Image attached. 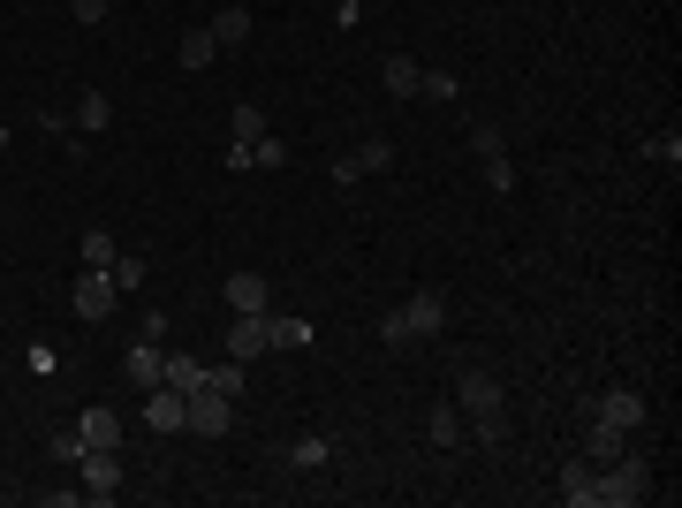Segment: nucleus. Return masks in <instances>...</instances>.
<instances>
[{"mask_svg":"<svg viewBox=\"0 0 682 508\" xmlns=\"http://www.w3.org/2000/svg\"><path fill=\"white\" fill-rule=\"evenodd\" d=\"M440 327H448V297H432V289H425V297H410V303H394V311H387V319H380V341H387V349H410L418 335L432 341Z\"/></svg>","mask_w":682,"mask_h":508,"instance_id":"1","label":"nucleus"},{"mask_svg":"<svg viewBox=\"0 0 682 508\" xmlns=\"http://www.w3.org/2000/svg\"><path fill=\"white\" fill-rule=\"evenodd\" d=\"M644 494H652V470H644V456H614V464H599V494H592V508H638Z\"/></svg>","mask_w":682,"mask_h":508,"instance_id":"2","label":"nucleus"},{"mask_svg":"<svg viewBox=\"0 0 682 508\" xmlns=\"http://www.w3.org/2000/svg\"><path fill=\"white\" fill-rule=\"evenodd\" d=\"M235 425V402L213 395V387H198V395H182V432H198V440H220Z\"/></svg>","mask_w":682,"mask_h":508,"instance_id":"3","label":"nucleus"},{"mask_svg":"<svg viewBox=\"0 0 682 508\" xmlns=\"http://www.w3.org/2000/svg\"><path fill=\"white\" fill-rule=\"evenodd\" d=\"M455 410H463V418H493V410H501V380H493L485 365H463V372H455Z\"/></svg>","mask_w":682,"mask_h":508,"instance_id":"4","label":"nucleus"},{"mask_svg":"<svg viewBox=\"0 0 682 508\" xmlns=\"http://www.w3.org/2000/svg\"><path fill=\"white\" fill-rule=\"evenodd\" d=\"M77 470H84V501H114L122 494V448H84Z\"/></svg>","mask_w":682,"mask_h":508,"instance_id":"5","label":"nucleus"},{"mask_svg":"<svg viewBox=\"0 0 682 508\" xmlns=\"http://www.w3.org/2000/svg\"><path fill=\"white\" fill-rule=\"evenodd\" d=\"M114 303H122L114 273H107V266H84V281H77V319H91V327H99V319H107Z\"/></svg>","mask_w":682,"mask_h":508,"instance_id":"6","label":"nucleus"},{"mask_svg":"<svg viewBox=\"0 0 682 508\" xmlns=\"http://www.w3.org/2000/svg\"><path fill=\"white\" fill-rule=\"evenodd\" d=\"M592 418L614 425V432H638V425H644V395H638V387H606V395L592 402Z\"/></svg>","mask_w":682,"mask_h":508,"instance_id":"7","label":"nucleus"},{"mask_svg":"<svg viewBox=\"0 0 682 508\" xmlns=\"http://www.w3.org/2000/svg\"><path fill=\"white\" fill-rule=\"evenodd\" d=\"M380 168H394V145H387V137H364L357 152L334 160V182H364V175H380Z\"/></svg>","mask_w":682,"mask_h":508,"instance_id":"8","label":"nucleus"},{"mask_svg":"<svg viewBox=\"0 0 682 508\" xmlns=\"http://www.w3.org/2000/svg\"><path fill=\"white\" fill-rule=\"evenodd\" d=\"M122 372H129V387H144V395H152V387L168 380V349H160V341H137V349L122 357Z\"/></svg>","mask_w":682,"mask_h":508,"instance_id":"9","label":"nucleus"},{"mask_svg":"<svg viewBox=\"0 0 682 508\" xmlns=\"http://www.w3.org/2000/svg\"><path fill=\"white\" fill-rule=\"evenodd\" d=\"M554 494H561L569 508H592V494H599V464L569 456V464H561V478H554Z\"/></svg>","mask_w":682,"mask_h":508,"instance_id":"10","label":"nucleus"},{"mask_svg":"<svg viewBox=\"0 0 682 508\" xmlns=\"http://www.w3.org/2000/svg\"><path fill=\"white\" fill-rule=\"evenodd\" d=\"M220 303H235V311H273V289H265V273H228V281H220Z\"/></svg>","mask_w":682,"mask_h":508,"instance_id":"11","label":"nucleus"},{"mask_svg":"<svg viewBox=\"0 0 682 508\" xmlns=\"http://www.w3.org/2000/svg\"><path fill=\"white\" fill-rule=\"evenodd\" d=\"M228 357H265V311H235V327H228Z\"/></svg>","mask_w":682,"mask_h":508,"instance_id":"12","label":"nucleus"},{"mask_svg":"<svg viewBox=\"0 0 682 508\" xmlns=\"http://www.w3.org/2000/svg\"><path fill=\"white\" fill-rule=\"evenodd\" d=\"M144 425H152V432H182V387H152V395H144Z\"/></svg>","mask_w":682,"mask_h":508,"instance_id":"13","label":"nucleus"},{"mask_svg":"<svg viewBox=\"0 0 682 508\" xmlns=\"http://www.w3.org/2000/svg\"><path fill=\"white\" fill-rule=\"evenodd\" d=\"M77 432H84V448H122V418L107 402H91L84 418H77Z\"/></svg>","mask_w":682,"mask_h":508,"instance_id":"14","label":"nucleus"},{"mask_svg":"<svg viewBox=\"0 0 682 508\" xmlns=\"http://www.w3.org/2000/svg\"><path fill=\"white\" fill-rule=\"evenodd\" d=\"M425 440H432V448H463V440H470V418L455 410V402H440V410L425 418Z\"/></svg>","mask_w":682,"mask_h":508,"instance_id":"15","label":"nucleus"},{"mask_svg":"<svg viewBox=\"0 0 682 508\" xmlns=\"http://www.w3.org/2000/svg\"><path fill=\"white\" fill-rule=\"evenodd\" d=\"M380 84L394 91V99H418V84H425V69H418L410 53H387V61H380Z\"/></svg>","mask_w":682,"mask_h":508,"instance_id":"16","label":"nucleus"},{"mask_svg":"<svg viewBox=\"0 0 682 508\" xmlns=\"http://www.w3.org/2000/svg\"><path fill=\"white\" fill-rule=\"evenodd\" d=\"M265 137V114L258 107H235V145H228V168H251V145Z\"/></svg>","mask_w":682,"mask_h":508,"instance_id":"17","label":"nucleus"},{"mask_svg":"<svg viewBox=\"0 0 682 508\" xmlns=\"http://www.w3.org/2000/svg\"><path fill=\"white\" fill-rule=\"evenodd\" d=\"M69 122L84 129V137H99V129L114 122V99H107V91H77V114H69Z\"/></svg>","mask_w":682,"mask_h":508,"instance_id":"18","label":"nucleus"},{"mask_svg":"<svg viewBox=\"0 0 682 508\" xmlns=\"http://www.w3.org/2000/svg\"><path fill=\"white\" fill-rule=\"evenodd\" d=\"M265 349H311V319H281V311H265Z\"/></svg>","mask_w":682,"mask_h":508,"instance_id":"19","label":"nucleus"},{"mask_svg":"<svg viewBox=\"0 0 682 508\" xmlns=\"http://www.w3.org/2000/svg\"><path fill=\"white\" fill-rule=\"evenodd\" d=\"M622 448H630V432H614V425L592 418V432H584V464H614Z\"/></svg>","mask_w":682,"mask_h":508,"instance_id":"20","label":"nucleus"},{"mask_svg":"<svg viewBox=\"0 0 682 508\" xmlns=\"http://www.w3.org/2000/svg\"><path fill=\"white\" fill-rule=\"evenodd\" d=\"M205 31H213V46H243V39H251V8H243V0H235V8H220Z\"/></svg>","mask_w":682,"mask_h":508,"instance_id":"21","label":"nucleus"},{"mask_svg":"<svg viewBox=\"0 0 682 508\" xmlns=\"http://www.w3.org/2000/svg\"><path fill=\"white\" fill-rule=\"evenodd\" d=\"M205 387L228 395V402H243V357H228V365H205Z\"/></svg>","mask_w":682,"mask_h":508,"instance_id":"22","label":"nucleus"},{"mask_svg":"<svg viewBox=\"0 0 682 508\" xmlns=\"http://www.w3.org/2000/svg\"><path fill=\"white\" fill-rule=\"evenodd\" d=\"M213 61H220L213 31H182V69H213Z\"/></svg>","mask_w":682,"mask_h":508,"instance_id":"23","label":"nucleus"},{"mask_svg":"<svg viewBox=\"0 0 682 508\" xmlns=\"http://www.w3.org/2000/svg\"><path fill=\"white\" fill-rule=\"evenodd\" d=\"M77 251H84V266H114V251H122V243H114L107 228H84V236H77Z\"/></svg>","mask_w":682,"mask_h":508,"instance_id":"24","label":"nucleus"},{"mask_svg":"<svg viewBox=\"0 0 682 508\" xmlns=\"http://www.w3.org/2000/svg\"><path fill=\"white\" fill-rule=\"evenodd\" d=\"M168 387H182V395H198V387H205V365L174 349V357H168Z\"/></svg>","mask_w":682,"mask_h":508,"instance_id":"25","label":"nucleus"},{"mask_svg":"<svg viewBox=\"0 0 682 508\" xmlns=\"http://www.w3.org/2000/svg\"><path fill=\"white\" fill-rule=\"evenodd\" d=\"M470 152H478V160L509 152V129H501V122H470Z\"/></svg>","mask_w":682,"mask_h":508,"instance_id":"26","label":"nucleus"},{"mask_svg":"<svg viewBox=\"0 0 682 508\" xmlns=\"http://www.w3.org/2000/svg\"><path fill=\"white\" fill-rule=\"evenodd\" d=\"M107 273H114V289H122V297H129V289H144V258H137V251H114Z\"/></svg>","mask_w":682,"mask_h":508,"instance_id":"27","label":"nucleus"},{"mask_svg":"<svg viewBox=\"0 0 682 508\" xmlns=\"http://www.w3.org/2000/svg\"><path fill=\"white\" fill-rule=\"evenodd\" d=\"M327 456H334V440H319V432H311V440H297V448H289V464H297V470H319V464H327Z\"/></svg>","mask_w":682,"mask_h":508,"instance_id":"28","label":"nucleus"},{"mask_svg":"<svg viewBox=\"0 0 682 508\" xmlns=\"http://www.w3.org/2000/svg\"><path fill=\"white\" fill-rule=\"evenodd\" d=\"M251 168H289V145H281L273 129H265V137L251 145Z\"/></svg>","mask_w":682,"mask_h":508,"instance_id":"29","label":"nucleus"},{"mask_svg":"<svg viewBox=\"0 0 682 508\" xmlns=\"http://www.w3.org/2000/svg\"><path fill=\"white\" fill-rule=\"evenodd\" d=\"M485 190H515V168H509V152H493V160H485Z\"/></svg>","mask_w":682,"mask_h":508,"instance_id":"30","label":"nucleus"},{"mask_svg":"<svg viewBox=\"0 0 682 508\" xmlns=\"http://www.w3.org/2000/svg\"><path fill=\"white\" fill-rule=\"evenodd\" d=\"M53 456H61V464H77V456H84V432H77V425H61V432H53Z\"/></svg>","mask_w":682,"mask_h":508,"instance_id":"31","label":"nucleus"},{"mask_svg":"<svg viewBox=\"0 0 682 508\" xmlns=\"http://www.w3.org/2000/svg\"><path fill=\"white\" fill-rule=\"evenodd\" d=\"M69 8H77V23H99V16H107V0H69Z\"/></svg>","mask_w":682,"mask_h":508,"instance_id":"32","label":"nucleus"},{"mask_svg":"<svg viewBox=\"0 0 682 508\" xmlns=\"http://www.w3.org/2000/svg\"><path fill=\"white\" fill-rule=\"evenodd\" d=\"M0 152H8V129H0Z\"/></svg>","mask_w":682,"mask_h":508,"instance_id":"33","label":"nucleus"}]
</instances>
